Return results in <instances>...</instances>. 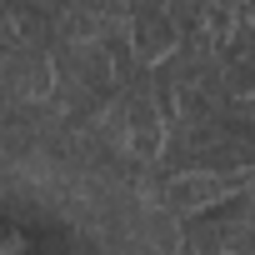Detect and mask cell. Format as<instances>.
I'll list each match as a JSON object with an SVG mask.
<instances>
[{
  "label": "cell",
  "instance_id": "1",
  "mask_svg": "<svg viewBox=\"0 0 255 255\" xmlns=\"http://www.w3.org/2000/svg\"><path fill=\"white\" fill-rule=\"evenodd\" d=\"M250 185V170H225V175H165V180H155V205L160 210H170L175 220H190V215H200V210H215V205H225L230 195H240Z\"/></svg>",
  "mask_w": 255,
  "mask_h": 255
},
{
  "label": "cell",
  "instance_id": "2",
  "mask_svg": "<svg viewBox=\"0 0 255 255\" xmlns=\"http://www.w3.org/2000/svg\"><path fill=\"white\" fill-rule=\"evenodd\" d=\"M125 20V40H130V55L140 70H155L160 60L175 55V20L165 5H120Z\"/></svg>",
  "mask_w": 255,
  "mask_h": 255
}]
</instances>
